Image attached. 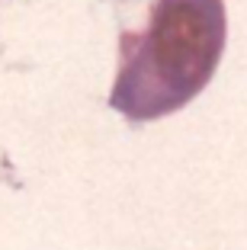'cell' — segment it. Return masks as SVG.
Masks as SVG:
<instances>
[{
    "label": "cell",
    "instance_id": "obj_1",
    "mask_svg": "<svg viewBox=\"0 0 247 250\" xmlns=\"http://www.w3.org/2000/svg\"><path fill=\"white\" fill-rule=\"evenodd\" d=\"M225 0H154L148 26L125 32L109 93L129 122H151L183 109L209 87L225 55Z\"/></svg>",
    "mask_w": 247,
    "mask_h": 250
}]
</instances>
